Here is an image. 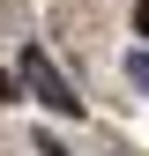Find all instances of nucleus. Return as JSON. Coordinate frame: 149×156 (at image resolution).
<instances>
[{"instance_id": "f257e3e1", "label": "nucleus", "mask_w": 149, "mask_h": 156, "mask_svg": "<svg viewBox=\"0 0 149 156\" xmlns=\"http://www.w3.org/2000/svg\"><path fill=\"white\" fill-rule=\"evenodd\" d=\"M23 89H30L45 112H60V119H74V112H82V89H74V82H67V74L52 67L37 45H23Z\"/></svg>"}, {"instance_id": "f03ea898", "label": "nucleus", "mask_w": 149, "mask_h": 156, "mask_svg": "<svg viewBox=\"0 0 149 156\" xmlns=\"http://www.w3.org/2000/svg\"><path fill=\"white\" fill-rule=\"evenodd\" d=\"M134 37H149V0H142V8H134Z\"/></svg>"}]
</instances>
